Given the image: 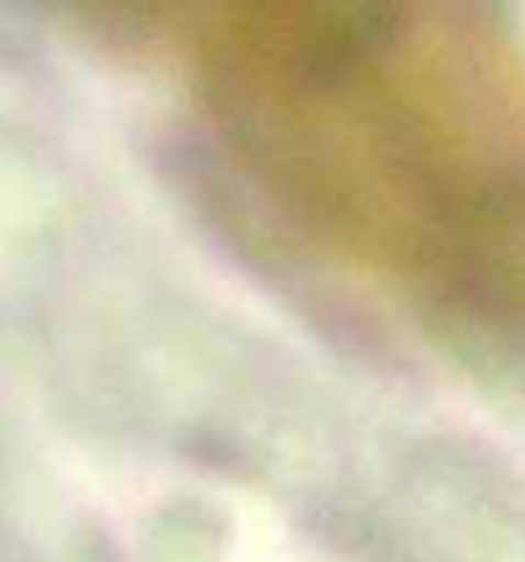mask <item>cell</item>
<instances>
[{"label": "cell", "instance_id": "1", "mask_svg": "<svg viewBox=\"0 0 525 562\" xmlns=\"http://www.w3.org/2000/svg\"><path fill=\"white\" fill-rule=\"evenodd\" d=\"M181 82L250 205L328 280L525 353V54L493 0H262Z\"/></svg>", "mask_w": 525, "mask_h": 562}, {"label": "cell", "instance_id": "2", "mask_svg": "<svg viewBox=\"0 0 525 562\" xmlns=\"http://www.w3.org/2000/svg\"><path fill=\"white\" fill-rule=\"evenodd\" d=\"M94 4L144 30L156 46L169 49V58L177 63L186 49H193V42H201L217 21H226V13H234L243 0H94Z\"/></svg>", "mask_w": 525, "mask_h": 562}]
</instances>
